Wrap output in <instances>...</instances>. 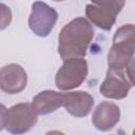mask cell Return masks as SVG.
<instances>
[{
	"instance_id": "3",
	"label": "cell",
	"mask_w": 135,
	"mask_h": 135,
	"mask_svg": "<svg viewBox=\"0 0 135 135\" xmlns=\"http://www.w3.org/2000/svg\"><path fill=\"white\" fill-rule=\"evenodd\" d=\"M88 72V62L84 58L66 59L56 73V86L60 91H70L76 89L85 80Z\"/></svg>"
},
{
	"instance_id": "7",
	"label": "cell",
	"mask_w": 135,
	"mask_h": 135,
	"mask_svg": "<svg viewBox=\"0 0 135 135\" xmlns=\"http://www.w3.org/2000/svg\"><path fill=\"white\" fill-rule=\"evenodd\" d=\"M132 88L133 82L126 76L123 71L109 69L104 80L99 86V92L105 98L119 100L126 98Z\"/></svg>"
},
{
	"instance_id": "11",
	"label": "cell",
	"mask_w": 135,
	"mask_h": 135,
	"mask_svg": "<svg viewBox=\"0 0 135 135\" xmlns=\"http://www.w3.org/2000/svg\"><path fill=\"white\" fill-rule=\"evenodd\" d=\"M32 109L37 115H46L62 107V93L46 90L38 93L32 100Z\"/></svg>"
},
{
	"instance_id": "2",
	"label": "cell",
	"mask_w": 135,
	"mask_h": 135,
	"mask_svg": "<svg viewBox=\"0 0 135 135\" xmlns=\"http://www.w3.org/2000/svg\"><path fill=\"white\" fill-rule=\"evenodd\" d=\"M134 51L135 27L133 24H124L114 34L113 44L108 53L109 69L123 71L133 61Z\"/></svg>"
},
{
	"instance_id": "13",
	"label": "cell",
	"mask_w": 135,
	"mask_h": 135,
	"mask_svg": "<svg viewBox=\"0 0 135 135\" xmlns=\"http://www.w3.org/2000/svg\"><path fill=\"white\" fill-rule=\"evenodd\" d=\"M6 115H7V109L5 108L4 104L0 103V131H2L5 128Z\"/></svg>"
},
{
	"instance_id": "12",
	"label": "cell",
	"mask_w": 135,
	"mask_h": 135,
	"mask_svg": "<svg viewBox=\"0 0 135 135\" xmlns=\"http://www.w3.org/2000/svg\"><path fill=\"white\" fill-rule=\"evenodd\" d=\"M12 22V11L4 4L0 3V31L5 30Z\"/></svg>"
},
{
	"instance_id": "4",
	"label": "cell",
	"mask_w": 135,
	"mask_h": 135,
	"mask_svg": "<svg viewBox=\"0 0 135 135\" xmlns=\"http://www.w3.org/2000/svg\"><path fill=\"white\" fill-rule=\"evenodd\" d=\"M124 3V1L120 0L89 3L85 6V16L89 19L88 21L101 30L110 31Z\"/></svg>"
},
{
	"instance_id": "1",
	"label": "cell",
	"mask_w": 135,
	"mask_h": 135,
	"mask_svg": "<svg viewBox=\"0 0 135 135\" xmlns=\"http://www.w3.org/2000/svg\"><path fill=\"white\" fill-rule=\"evenodd\" d=\"M94 37V28L84 17H77L66 23L58 36V53L62 60L84 58Z\"/></svg>"
},
{
	"instance_id": "14",
	"label": "cell",
	"mask_w": 135,
	"mask_h": 135,
	"mask_svg": "<svg viewBox=\"0 0 135 135\" xmlns=\"http://www.w3.org/2000/svg\"><path fill=\"white\" fill-rule=\"evenodd\" d=\"M45 135H64L62 132L60 131H57V130H52V131H49Z\"/></svg>"
},
{
	"instance_id": "9",
	"label": "cell",
	"mask_w": 135,
	"mask_h": 135,
	"mask_svg": "<svg viewBox=\"0 0 135 135\" xmlns=\"http://www.w3.org/2000/svg\"><path fill=\"white\" fill-rule=\"evenodd\" d=\"M94 105L93 96L85 91H75L62 94V107L76 118L89 115Z\"/></svg>"
},
{
	"instance_id": "10",
	"label": "cell",
	"mask_w": 135,
	"mask_h": 135,
	"mask_svg": "<svg viewBox=\"0 0 135 135\" xmlns=\"http://www.w3.org/2000/svg\"><path fill=\"white\" fill-rule=\"evenodd\" d=\"M120 119L119 107L111 101L100 102L93 112L92 123L101 132H107L113 129Z\"/></svg>"
},
{
	"instance_id": "6",
	"label": "cell",
	"mask_w": 135,
	"mask_h": 135,
	"mask_svg": "<svg viewBox=\"0 0 135 135\" xmlns=\"http://www.w3.org/2000/svg\"><path fill=\"white\" fill-rule=\"evenodd\" d=\"M58 19L55 8L45 2L36 1L32 4V11L28 17V26L38 37H46L51 34Z\"/></svg>"
},
{
	"instance_id": "5",
	"label": "cell",
	"mask_w": 135,
	"mask_h": 135,
	"mask_svg": "<svg viewBox=\"0 0 135 135\" xmlns=\"http://www.w3.org/2000/svg\"><path fill=\"white\" fill-rule=\"evenodd\" d=\"M37 120V114L32 109L31 103H17L7 110L5 129L12 135H22L33 129Z\"/></svg>"
},
{
	"instance_id": "8",
	"label": "cell",
	"mask_w": 135,
	"mask_h": 135,
	"mask_svg": "<svg viewBox=\"0 0 135 135\" xmlns=\"http://www.w3.org/2000/svg\"><path fill=\"white\" fill-rule=\"evenodd\" d=\"M27 84L25 70L17 63H9L0 69V90L6 94H18Z\"/></svg>"
}]
</instances>
